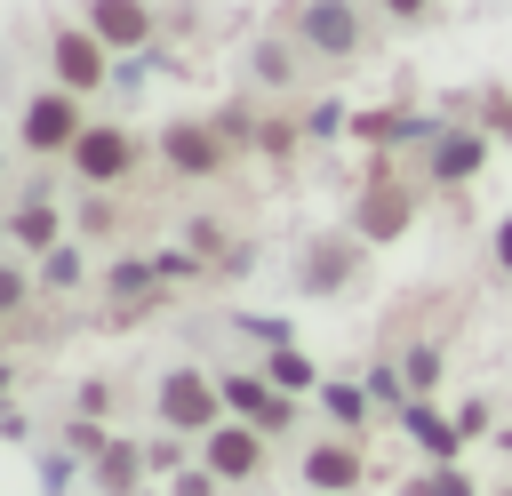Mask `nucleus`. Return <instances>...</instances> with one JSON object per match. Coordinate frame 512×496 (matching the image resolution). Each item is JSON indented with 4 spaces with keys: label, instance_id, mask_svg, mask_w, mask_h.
Returning a JSON list of instances; mask_svg holds the SVG:
<instances>
[{
    "label": "nucleus",
    "instance_id": "nucleus-1",
    "mask_svg": "<svg viewBox=\"0 0 512 496\" xmlns=\"http://www.w3.org/2000/svg\"><path fill=\"white\" fill-rule=\"evenodd\" d=\"M16 136H24V152H40V160H72V144L88 136V120H80V96H72V88H40V96L24 104Z\"/></svg>",
    "mask_w": 512,
    "mask_h": 496
},
{
    "label": "nucleus",
    "instance_id": "nucleus-2",
    "mask_svg": "<svg viewBox=\"0 0 512 496\" xmlns=\"http://www.w3.org/2000/svg\"><path fill=\"white\" fill-rule=\"evenodd\" d=\"M136 160H144V144H136L128 128H88V136L72 144V176H80V184H96V192L128 184V176H136Z\"/></svg>",
    "mask_w": 512,
    "mask_h": 496
},
{
    "label": "nucleus",
    "instance_id": "nucleus-3",
    "mask_svg": "<svg viewBox=\"0 0 512 496\" xmlns=\"http://www.w3.org/2000/svg\"><path fill=\"white\" fill-rule=\"evenodd\" d=\"M216 416H224V384H208V376H192V368L160 376V424H176V432H216Z\"/></svg>",
    "mask_w": 512,
    "mask_h": 496
},
{
    "label": "nucleus",
    "instance_id": "nucleus-4",
    "mask_svg": "<svg viewBox=\"0 0 512 496\" xmlns=\"http://www.w3.org/2000/svg\"><path fill=\"white\" fill-rule=\"evenodd\" d=\"M408 208H416V192H408L400 176H376V184L360 192V208H352V232H360V240H400V232H408Z\"/></svg>",
    "mask_w": 512,
    "mask_h": 496
},
{
    "label": "nucleus",
    "instance_id": "nucleus-5",
    "mask_svg": "<svg viewBox=\"0 0 512 496\" xmlns=\"http://www.w3.org/2000/svg\"><path fill=\"white\" fill-rule=\"evenodd\" d=\"M48 56H56V88H72V96H88V88H104V40H96L88 24H64Z\"/></svg>",
    "mask_w": 512,
    "mask_h": 496
},
{
    "label": "nucleus",
    "instance_id": "nucleus-6",
    "mask_svg": "<svg viewBox=\"0 0 512 496\" xmlns=\"http://www.w3.org/2000/svg\"><path fill=\"white\" fill-rule=\"evenodd\" d=\"M224 408L256 432H288V416H296V400L280 384H256V376H224Z\"/></svg>",
    "mask_w": 512,
    "mask_h": 496
},
{
    "label": "nucleus",
    "instance_id": "nucleus-7",
    "mask_svg": "<svg viewBox=\"0 0 512 496\" xmlns=\"http://www.w3.org/2000/svg\"><path fill=\"white\" fill-rule=\"evenodd\" d=\"M264 440L272 432H256V424H216L208 432V472L216 480H256L264 472Z\"/></svg>",
    "mask_w": 512,
    "mask_h": 496
},
{
    "label": "nucleus",
    "instance_id": "nucleus-8",
    "mask_svg": "<svg viewBox=\"0 0 512 496\" xmlns=\"http://www.w3.org/2000/svg\"><path fill=\"white\" fill-rule=\"evenodd\" d=\"M160 152H168L176 176H216V168H224V136L200 128V120H176V128L160 136Z\"/></svg>",
    "mask_w": 512,
    "mask_h": 496
},
{
    "label": "nucleus",
    "instance_id": "nucleus-9",
    "mask_svg": "<svg viewBox=\"0 0 512 496\" xmlns=\"http://www.w3.org/2000/svg\"><path fill=\"white\" fill-rule=\"evenodd\" d=\"M304 48H320V56H352L360 48V16L344 8V0H304Z\"/></svg>",
    "mask_w": 512,
    "mask_h": 496
},
{
    "label": "nucleus",
    "instance_id": "nucleus-10",
    "mask_svg": "<svg viewBox=\"0 0 512 496\" xmlns=\"http://www.w3.org/2000/svg\"><path fill=\"white\" fill-rule=\"evenodd\" d=\"M88 32L104 48H144L152 40V8L144 0H88Z\"/></svg>",
    "mask_w": 512,
    "mask_h": 496
},
{
    "label": "nucleus",
    "instance_id": "nucleus-11",
    "mask_svg": "<svg viewBox=\"0 0 512 496\" xmlns=\"http://www.w3.org/2000/svg\"><path fill=\"white\" fill-rule=\"evenodd\" d=\"M480 160H488V144H480L472 128H456V136H440V152H432V176H440V184H464Z\"/></svg>",
    "mask_w": 512,
    "mask_h": 496
},
{
    "label": "nucleus",
    "instance_id": "nucleus-12",
    "mask_svg": "<svg viewBox=\"0 0 512 496\" xmlns=\"http://www.w3.org/2000/svg\"><path fill=\"white\" fill-rule=\"evenodd\" d=\"M8 240L48 256V248H64V224H56V208H48V200H24V208H16V224H8Z\"/></svg>",
    "mask_w": 512,
    "mask_h": 496
},
{
    "label": "nucleus",
    "instance_id": "nucleus-13",
    "mask_svg": "<svg viewBox=\"0 0 512 496\" xmlns=\"http://www.w3.org/2000/svg\"><path fill=\"white\" fill-rule=\"evenodd\" d=\"M304 480L336 496V488H352V480H360V456H352L344 440H328V448H312V456H304Z\"/></svg>",
    "mask_w": 512,
    "mask_h": 496
},
{
    "label": "nucleus",
    "instance_id": "nucleus-14",
    "mask_svg": "<svg viewBox=\"0 0 512 496\" xmlns=\"http://www.w3.org/2000/svg\"><path fill=\"white\" fill-rule=\"evenodd\" d=\"M96 480H104L112 496H128V488L144 480V448H136V440H112V448L96 456Z\"/></svg>",
    "mask_w": 512,
    "mask_h": 496
},
{
    "label": "nucleus",
    "instance_id": "nucleus-15",
    "mask_svg": "<svg viewBox=\"0 0 512 496\" xmlns=\"http://www.w3.org/2000/svg\"><path fill=\"white\" fill-rule=\"evenodd\" d=\"M344 272H352V240H328L304 256V288H344Z\"/></svg>",
    "mask_w": 512,
    "mask_h": 496
},
{
    "label": "nucleus",
    "instance_id": "nucleus-16",
    "mask_svg": "<svg viewBox=\"0 0 512 496\" xmlns=\"http://www.w3.org/2000/svg\"><path fill=\"white\" fill-rule=\"evenodd\" d=\"M40 288H56V296L80 288V248H48V256H40Z\"/></svg>",
    "mask_w": 512,
    "mask_h": 496
},
{
    "label": "nucleus",
    "instance_id": "nucleus-17",
    "mask_svg": "<svg viewBox=\"0 0 512 496\" xmlns=\"http://www.w3.org/2000/svg\"><path fill=\"white\" fill-rule=\"evenodd\" d=\"M112 224H120V208H112V200H104V192H96V200H88V208H80V232H112Z\"/></svg>",
    "mask_w": 512,
    "mask_h": 496
},
{
    "label": "nucleus",
    "instance_id": "nucleus-18",
    "mask_svg": "<svg viewBox=\"0 0 512 496\" xmlns=\"http://www.w3.org/2000/svg\"><path fill=\"white\" fill-rule=\"evenodd\" d=\"M24 288H32V272H0V312H8V320L24 312Z\"/></svg>",
    "mask_w": 512,
    "mask_h": 496
},
{
    "label": "nucleus",
    "instance_id": "nucleus-19",
    "mask_svg": "<svg viewBox=\"0 0 512 496\" xmlns=\"http://www.w3.org/2000/svg\"><path fill=\"white\" fill-rule=\"evenodd\" d=\"M304 376H312V368H304L296 352H272V384H304Z\"/></svg>",
    "mask_w": 512,
    "mask_h": 496
},
{
    "label": "nucleus",
    "instance_id": "nucleus-20",
    "mask_svg": "<svg viewBox=\"0 0 512 496\" xmlns=\"http://www.w3.org/2000/svg\"><path fill=\"white\" fill-rule=\"evenodd\" d=\"M424 496H472V488H464V480H456V472H440V480H432V488H424Z\"/></svg>",
    "mask_w": 512,
    "mask_h": 496
},
{
    "label": "nucleus",
    "instance_id": "nucleus-21",
    "mask_svg": "<svg viewBox=\"0 0 512 496\" xmlns=\"http://www.w3.org/2000/svg\"><path fill=\"white\" fill-rule=\"evenodd\" d=\"M496 264L512 272V216H504V232H496Z\"/></svg>",
    "mask_w": 512,
    "mask_h": 496
},
{
    "label": "nucleus",
    "instance_id": "nucleus-22",
    "mask_svg": "<svg viewBox=\"0 0 512 496\" xmlns=\"http://www.w3.org/2000/svg\"><path fill=\"white\" fill-rule=\"evenodd\" d=\"M384 8H392V16H424L432 0H384Z\"/></svg>",
    "mask_w": 512,
    "mask_h": 496
}]
</instances>
